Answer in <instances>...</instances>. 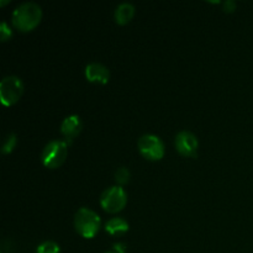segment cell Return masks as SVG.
<instances>
[{"mask_svg":"<svg viewBox=\"0 0 253 253\" xmlns=\"http://www.w3.org/2000/svg\"><path fill=\"white\" fill-rule=\"evenodd\" d=\"M11 35H12V32H11V30H10L7 22L2 21L1 25H0V39H1V41H6L9 37H11Z\"/></svg>","mask_w":253,"mask_h":253,"instance_id":"cell-15","label":"cell"},{"mask_svg":"<svg viewBox=\"0 0 253 253\" xmlns=\"http://www.w3.org/2000/svg\"><path fill=\"white\" fill-rule=\"evenodd\" d=\"M16 136L14 135V133H9V135L6 136V138H5V142L4 145H2V148H1V152L2 153H10L12 150L15 148V146H16Z\"/></svg>","mask_w":253,"mask_h":253,"instance_id":"cell-13","label":"cell"},{"mask_svg":"<svg viewBox=\"0 0 253 253\" xmlns=\"http://www.w3.org/2000/svg\"><path fill=\"white\" fill-rule=\"evenodd\" d=\"M59 246L54 241H44L37 247L36 253H59Z\"/></svg>","mask_w":253,"mask_h":253,"instance_id":"cell-12","label":"cell"},{"mask_svg":"<svg viewBox=\"0 0 253 253\" xmlns=\"http://www.w3.org/2000/svg\"><path fill=\"white\" fill-rule=\"evenodd\" d=\"M68 155V147L64 141L54 140L47 143L42 151L41 160L46 167L57 168L64 162Z\"/></svg>","mask_w":253,"mask_h":253,"instance_id":"cell-3","label":"cell"},{"mask_svg":"<svg viewBox=\"0 0 253 253\" xmlns=\"http://www.w3.org/2000/svg\"><path fill=\"white\" fill-rule=\"evenodd\" d=\"M24 93V83L16 76H7L0 82V99L4 105L16 103Z\"/></svg>","mask_w":253,"mask_h":253,"instance_id":"cell-4","label":"cell"},{"mask_svg":"<svg viewBox=\"0 0 253 253\" xmlns=\"http://www.w3.org/2000/svg\"><path fill=\"white\" fill-rule=\"evenodd\" d=\"M198 142L197 136L190 131H180L175 136V148L178 152L185 157H195L198 152Z\"/></svg>","mask_w":253,"mask_h":253,"instance_id":"cell-7","label":"cell"},{"mask_svg":"<svg viewBox=\"0 0 253 253\" xmlns=\"http://www.w3.org/2000/svg\"><path fill=\"white\" fill-rule=\"evenodd\" d=\"M105 230L110 235H120L128 230V222L123 217H114L105 225Z\"/></svg>","mask_w":253,"mask_h":253,"instance_id":"cell-11","label":"cell"},{"mask_svg":"<svg viewBox=\"0 0 253 253\" xmlns=\"http://www.w3.org/2000/svg\"><path fill=\"white\" fill-rule=\"evenodd\" d=\"M235 7H236V2L232 1V0H227V1L224 2L225 11H234Z\"/></svg>","mask_w":253,"mask_h":253,"instance_id":"cell-16","label":"cell"},{"mask_svg":"<svg viewBox=\"0 0 253 253\" xmlns=\"http://www.w3.org/2000/svg\"><path fill=\"white\" fill-rule=\"evenodd\" d=\"M82 130V120L78 115L67 116L61 125V132L67 138H73L81 132Z\"/></svg>","mask_w":253,"mask_h":253,"instance_id":"cell-9","label":"cell"},{"mask_svg":"<svg viewBox=\"0 0 253 253\" xmlns=\"http://www.w3.org/2000/svg\"><path fill=\"white\" fill-rule=\"evenodd\" d=\"M138 151L150 161H158L165 156V145L158 136L146 133L138 140Z\"/></svg>","mask_w":253,"mask_h":253,"instance_id":"cell-6","label":"cell"},{"mask_svg":"<svg viewBox=\"0 0 253 253\" xmlns=\"http://www.w3.org/2000/svg\"><path fill=\"white\" fill-rule=\"evenodd\" d=\"M106 253H115V252H106Z\"/></svg>","mask_w":253,"mask_h":253,"instance_id":"cell-17","label":"cell"},{"mask_svg":"<svg viewBox=\"0 0 253 253\" xmlns=\"http://www.w3.org/2000/svg\"><path fill=\"white\" fill-rule=\"evenodd\" d=\"M85 77L89 82L105 84L108 83L109 78H110V72L104 64L94 62V63H89L85 67Z\"/></svg>","mask_w":253,"mask_h":253,"instance_id":"cell-8","label":"cell"},{"mask_svg":"<svg viewBox=\"0 0 253 253\" xmlns=\"http://www.w3.org/2000/svg\"><path fill=\"white\" fill-rule=\"evenodd\" d=\"M74 227L85 239H93L100 229V217L88 208H81L74 215Z\"/></svg>","mask_w":253,"mask_h":253,"instance_id":"cell-2","label":"cell"},{"mask_svg":"<svg viewBox=\"0 0 253 253\" xmlns=\"http://www.w3.org/2000/svg\"><path fill=\"white\" fill-rule=\"evenodd\" d=\"M135 14V6L130 2H123L115 10V21L120 25H125L130 21Z\"/></svg>","mask_w":253,"mask_h":253,"instance_id":"cell-10","label":"cell"},{"mask_svg":"<svg viewBox=\"0 0 253 253\" xmlns=\"http://www.w3.org/2000/svg\"><path fill=\"white\" fill-rule=\"evenodd\" d=\"M41 6L34 1H26L14 10L12 24L21 31H31L41 21Z\"/></svg>","mask_w":253,"mask_h":253,"instance_id":"cell-1","label":"cell"},{"mask_svg":"<svg viewBox=\"0 0 253 253\" xmlns=\"http://www.w3.org/2000/svg\"><path fill=\"white\" fill-rule=\"evenodd\" d=\"M115 180L119 184H125L130 180V172H128L127 168L120 167L115 172Z\"/></svg>","mask_w":253,"mask_h":253,"instance_id":"cell-14","label":"cell"},{"mask_svg":"<svg viewBox=\"0 0 253 253\" xmlns=\"http://www.w3.org/2000/svg\"><path fill=\"white\" fill-rule=\"evenodd\" d=\"M127 203V194L119 185L108 188L100 197V204L103 209L108 212H118L125 208Z\"/></svg>","mask_w":253,"mask_h":253,"instance_id":"cell-5","label":"cell"}]
</instances>
